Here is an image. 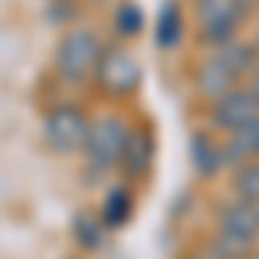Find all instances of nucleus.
Here are the masks:
<instances>
[{"label":"nucleus","instance_id":"obj_11","mask_svg":"<svg viewBox=\"0 0 259 259\" xmlns=\"http://www.w3.org/2000/svg\"><path fill=\"white\" fill-rule=\"evenodd\" d=\"M190 159H194V169L200 177H214L218 169H225L221 162V142H214V135H204L197 132L190 139Z\"/></svg>","mask_w":259,"mask_h":259},{"label":"nucleus","instance_id":"obj_14","mask_svg":"<svg viewBox=\"0 0 259 259\" xmlns=\"http://www.w3.org/2000/svg\"><path fill=\"white\" fill-rule=\"evenodd\" d=\"M183 35V24H180V7L166 4L159 11V21H156V45L159 49H173Z\"/></svg>","mask_w":259,"mask_h":259},{"label":"nucleus","instance_id":"obj_5","mask_svg":"<svg viewBox=\"0 0 259 259\" xmlns=\"http://www.w3.org/2000/svg\"><path fill=\"white\" fill-rule=\"evenodd\" d=\"M245 14H249L245 0H200V7H197L200 38L207 45H221V41L235 38Z\"/></svg>","mask_w":259,"mask_h":259},{"label":"nucleus","instance_id":"obj_9","mask_svg":"<svg viewBox=\"0 0 259 259\" xmlns=\"http://www.w3.org/2000/svg\"><path fill=\"white\" fill-rule=\"evenodd\" d=\"M239 80H242L239 73H235L228 62L221 59L218 52H211V56H207V62L200 66V73H197V90L207 100H214V97H221L225 90L239 87Z\"/></svg>","mask_w":259,"mask_h":259},{"label":"nucleus","instance_id":"obj_18","mask_svg":"<svg viewBox=\"0 0 259 259\" xmlns=\"http://www.w3.org/2000/svg\"><path fill=\"white\" fill-rule=\"evenodd\" d=\"M245 87H249V90L256 94V100H259V66L252 69V73H249V80H245Z\"/></svg>","mask_w":259,"mask_h":259},{"label":"nucleus","instance_id":"obj_17","mask_svg":"<svg viewBox=\"0 0 259 259\" xmlns=\"http://www.w3.org/2000/svg\"><path fill=\"white\" fill-rule=\"evenodd\" d=\"M142 24H145V21H142V11L135 7V4H124V7H118V11H114V28H118L124 38L139 35Z\"/></svg>","mask_w":259,"mask_h":259},{"label":"nucleus","instance_id":"obj_12","mask_svg":"<svg viewBox=\"0 0 259 259\" xmlns=\"http://www.w3.org/2000/svg\"><path fill=\"white\" fill-rule=\"evenodd\" d=\"M128 214H132V194L121 190V187H114V190L104 197V204H100V221H104L107 228H118L121 221H128Z\"/></svg>","mask_w":259,"mask_h":259},{"label":"nucleus","instance_id":"obj_6","mask_svg":"<svg viewBox=\"0 0 259 259\" xmlns=\"http://www.w3.org/2000/svg\"><path fill=\"white\" fill-rule=\"evenodd\" d=\"M252 118H259V100L245 83H239V87H232L221 97L211 100V128L221 132V135L249 124Z\"/></svg>","mask_w":259,"mask_h":259},{"label":"nucleus","instance_id":"obj_16","mask_svg":"<svg viewBox=\"0 0 259 259\" xmlns=\"http://www.w3.org/2000/svg\"><path fill=\"white\" fill-rule=\"evenodd\" d=\"M100 228H104L100 214H80L76 225H73V235H76V242H80L83 249H97L100 245Z\"/></svg>","mask_w":259,"mask_h":259},{"label":"nucleus","instance_id":"obj_8","mask_svg":"<svg viewBox=\"0 0 259 259\" xmlns=\"http://www.w3.org/2000/svg\"><path fill=\"white\" fill-rule=\"evenodd\" d=\"M259 159V118H252L249 124H242L235 132H228L225 142H221V162L225 166H235L239 169L242 162Z\"/></svg>","mask_w":259,"mask_h":259},{"label":"nucleus","instance_id":"obj_10","mask_svg":"<svg viewBox=\"0 0 259 259\" xmlns=\"http://www.w3.org/2000/svg\"><path fill=\"white\" fill-rule=\"evenodd\" d=\"M152 166V135L145 128H132L128 132V142H124V152H121V166L128 180H139L149 173Z\"/></svg>","mask_w":259,"mask_h":259},{"label":"nucleus","instance_id":"obj_19","mask_svg":"<svg viewBox=\"0 0 259 259\" xmlns=\"http://www.w3.org/2000/svg\"><path fill=\"white\" fill-rule=\"evenodd\" d=\"M252 52H256V62H259V35H256V41H252Z\"/></svg>","mask_w":259,"mask_h":259},{"label":"nucleus","instance_id":"obj_3","mask_svg":"<svg viewBox=\"0 0 259 259\" xmlns=\"http://www.w3.org/2000/svg\"><path fill=\"white\" fill-rule=\"evenodd\" d=\"M94 83H97L100 94H107V97H128V94H135V87L142 83V66L128 49L104 45V52H100V59H97V69H94Z\"/></svg>","mask_w":259,"mask_h":259},{"label":"nucleus","instance_id":"obj_1","mask_svg":"<svg viewBox=\"0 0 259 259\" xmlns=\"http://www.w3.org/2000/svg\"><path fill=\"white\" fill-rule=\"evenodd\" d=\"M104 52V41L94 28H73L66 31L56 45V56H52V66H56V76L69 87H83V83L94 80V69H97V59Z\"/></svg>","mask_w":259,"mask_h":259},{"label":"nucleus","instance_id":"obj_13","mask_svg":"<svg viewBox=\"0 0 259 259\" xmlns=\"http://www.w3.org/2000/svg\"><path fill=\"white\" fill-rule=\"evenodd\" d=\"M232 194L242 197V200L259 204V159L242 162L239 169H235V177H232Z\"/></svg>","mask_w":259,"mask_h":259},{"label":"nucleus","instance_id":"obj_4","mask_svg":"<svg viewBox=\"0 0 259 259\" xmlns=\"http://www.w3.org/2000/svg\"><path fill=\"white\" fill-rule=\"evenodd\" d=\"M87 132H90V118L87 111L76 107V104H56L45 121H41V135H45V145L52 152H83V142H87Z\"/></svg>","mask_w":259,"mask_h":259},{"label":"nucleus","instance_id":"obj_15","mask_svg":"<svg viewBox=\"0 0 259 259\" xmlns=\"http://www.w3.org/2000/svg\"><path fill=\"white\" fill-rule=\"evenodd\" d=\"M256 245H245V242L232 239V235H221L214 232V239L207 242V259H249Z\"/></svg>","mask_w":259,"mask_h":259},{"label":"nucleus","instance_id":"obj_7","mask_svg":"<svg viewBox=\"0 0 259 259\" xmlns=\"http://www.w3.org/2000/svg\"><path fill=\"white\" fill-rule=\"evenodd\" d=\"M221 235H232V239L245 242V245H256L259 242V204L252 200H225L218 207V218H214Z\"/></svg>","mask_w":259,"mask_h":259},{"label":"nucleus","instance_id":"obj_2","mask_svg":"<svg viewBox=\"0 0 259 259\" xmlns=\"http://www.w3.org/2000/svg\"><path fill=\"white\" fill-rule=\"evenodd\" d=\"M128 132H132V128L124 124L121 114H100V118H94L90 121V132H87V142H83L87 162H90L97 173L118 169L124 142H128Z\"/></svg>","mask_w":259,"mask_h":259},{"label":"nucleus","instance_id":"obj_20","mask_svg":"<svg viewBox=\"0 0 259 259\" xmlns=\"http://www.w3.org/2000/svg\"><path fill=\"white\" fill-rule=\"evenodd\" d=\"M62 4H66V0H62Z\"/></svg>","mask_w":259,"mask_h":259}]
</instances>
